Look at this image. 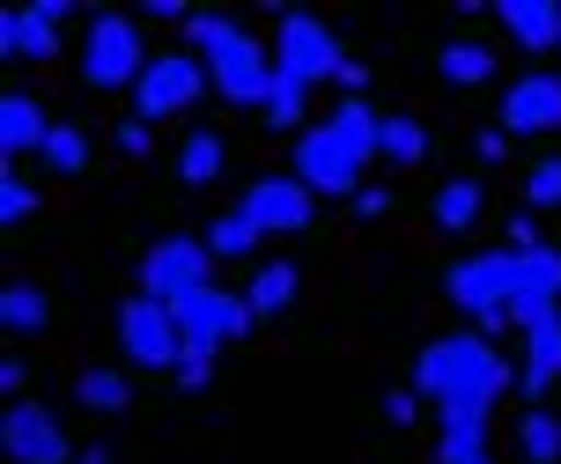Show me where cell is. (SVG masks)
<instances>
[{
  "label": "cell",
  "instance_id": "6da1fadb",
  "mask_svg": "<svg viewBox=\"0 0 561 464\" xmlns=\"http://www.w3.org/2000/svg\"><path fill=\"white\" fill-rule=\"evenodd\" d=\"M503 383H510V361L480 332H444L414 355V391L436 406L444 428H488Z\"/></svg>",
  "mask_w": 561,
  "mask_h": 464
},
{
  "label": "cell",
  "instance_id": "7a4b0ae2",
  "mask_svg": "<svg viewBox=\"0 0 561 464\" xmlns=\"http://www.w3.org/2000/svg\"><path fill=\"white\" fill-rule=\"evenodd\" d=\"M385 163V111L363 104V96H340L333 118H318L296 134V177H304L318 199H363V170Z\"/></svg>",
  "mask_w": 561,
  "mask_h": 464
},
{
  "label": "cell",
  "instance_id": "3957f363",
  "mask_svg": "<svg viewBox=\"0 0 561 464\" xmlns=\"http://www.w3.org/2000/svg\"><path fill=\"white\" fill-rule=\"evenodd\" d=\"M199 53H207V82L222 89V104H237V111L266 104V89H274V45H259L237 15H222V23L207 30Z\"/></svg>",
  "mask_w": 561,
  "mask_h": 464
},
{
  "label": "cell",
  "instance_id": "277c9868",
  "mask_svg": "<svg viewBox=\"0 0 561 464\" xmlns=\"http://www.w3.org/2000/svg\"><path fill=\"white\" fill-rule=\"evenodd\" d=\"M259 325V310L244 288H193L178 302V332H185V361H222V347H237L244 332Z\"/></svg>",
  "mask_w": 561,
  "mask_h": 464
},
{
  "label": "cell",
  "instance_id": "5b68a950",
  "mask_svg": "<svg viewBox=\"0 0 561 464\" xmlns=\"http://www.w3.org/2000/svg\"><path fill=\"white\" fill-rule=\"evenodd\" d=\"M148 45H140V23L118 15V8H96L89 15V45H82V82L89 89H134L148 74Z\"/></svg>",
  "mask_w": 561,
  "mask_h": 464
},
{
  "label": "cell",
  "instance_id": "8992f818",
  "mask_svg": "<svg viewBox=\"0 0 561 464\" xmlns=\"http://www.w3.org/2000/svg\"><path fill=\"white\" fill-rule=\"evenodd\" d=\"M510 288H517V251H473V258H450L444 274V295L466 310V317H480V325L495 332L510 325Z\"/></svg>",
  "mask_w": 561,
  "mask_h": 464
},
{
  "label": "cell",
  "instance_id": "52a82bcc",
  "mask_svg": "<svg viewBox=\"0 0 561 464\" xmlns=\"http://www.w3.org/2000/svg\"><path fill=\"white\" fill-rule=\"evenodd\" d=\"M118 347H126V361L134 369H156V376H178V361H185V332H178V310L156 295H126L118 302Z\"/></svg>",
  "mask_w": 561,
  "mask_h": 464
},
{
  "label": "cell",
  "instance_id": "ba28073f",
  "mask_svg": "<svg viewBox=\"0 0 561 464\" xmlns=\"http://www.w3.org/2000/svg\"><path fill=\"white\" fill-rule=\"evenodd\" d=\"M274 67H280V74H296L304 89H318V82H340V74H347V45H340L318 15L288 8L280 30H274Z\"/></svg>",
  "mask_w": 561,
  "mask_h": 464
},
{
  "label": "cell",
  "instance_id": "9c48e42d",
  "mask_svg": "<svg viewBox=\"0 0 561 464\" xmlns=\"http://www.w3.org/2000/svg\"><path fill=\"white\" fill-rule=\"evenodd\" d=\"M199 89H207V59H193V53H156V59H148V74L134 82V118H140V126L185 118V111L199 104Z\"/></svg>",
  "mask_w": 561,
  "mask_h": 464
},
{
  "label": "cell",
  "instance_id": "30bf717a",
  "mask_svg": "<svg viewBox=\"0 0 561 464\" xmlns=\"http://www.w3.org/2000/svg\"><path fill=\"white\" fill-rule=\"evenodd\" d=\"M0 450H8V464H75L82 457L67 442V420L45 398H8V413H0Z\"/></svg>",
  "mask_w": 561,
  "mask_h": 464
},
{
  "label": "cell",
  "instance_id": "8fae6325",
  "mask_svg": "<svg viewBox=\"0 0 561 464\" xmlns=\"http://www.w3.org/2000/svg\"><path fill=\"white\" fill-rule=\"evenodd\" d=\"M237 207L252 214L259 236H304L310 221H318V192H310L296 170H274V177H252Z\"/></svg>",
  "mask_w": 561,
  "mask_h": 464
},
{
  "label": "cell",
  "instance_id": "7c38bea8",
  "mask_svg": "<svg viewBox=\"0 0 561 464\" xmlns=\"http://www.w3.org/2000/svg\"><path fill=\"white\" fill-rule=\"evenodd\" d=\"M207 266H215L207 236H163V244H148V258H140V295L178 310L193 288H207Z\"/></svg>",
  "mask_w": 561,
  "mask_h": 464
},
{
  "label": "cell",
  "instance_id": "4fadbf2b",
  "mask_svg": "<svg viewBox=\"0 0 561 464\" xmlns=\"http://www.w3.org/2000/svg\"><path fill=\"white\" fill-rule=\"evenodd\" d=\"M561 317V251L539 244V251H517V288H510V325L533 332Z\"/></svg>",
  "mask_w": 561,
  "mask_h": 464
},
{
  "label": "cell",
  "instance_id": "5bb4252c",
  "mask_svg": "<svg viewBox=\"0 0 561 464\" xmlns=\"http://www.w3.org/2000/svg\"><path fill=\"white\" fill-rule=\"evenodd\" d=\"M495 118H503V134H561V74H517Z\"/></svg>",
  "mask_w": 561,
  "mask_h": 464
},
{
  "label": "cell",
  "instance_id": "9a60e30c",
  "mask_svg": "<svg viewBox=\"0 0 561 464\" xmlns=\"http://www.w3.org/2000/svg\"><path fill=\"white\" fill-rule=\"evenodd\" d=\"M59 23H67V0H30V8H8L0 23V53L30 67V59H53L59 53Z\"/></svg>",
  "mask_w": 561,
  "mask_h": 464
},
{
  "label": "cell",
  "instance_id": "2e32d148",
  "mask_svg": "<svg viewBox=\"0 0 561 464\" xmlns=\"http://www.w3.org/2000/svg\"><path fill=\"white\" fill-rule=\"evenodd\" d=\"M495 23L510 30L517 53H561V0H503Z\"/></svg>",
  "mask_w": 561,
  "mask_h": 464
},
{
  "label": "cell",
  "instance_id": "e0dca14e",
  "mask_svg": "<svg viewBox=\"0 0 561 464\" xmlns=\"http://www.w3.org/2000/svg\"><path fill=\"white\" fill-rule=\"evenodd\" d=\"M525 347H517V361H525V398H547L561 383V317H547V325H533V332H517Z\"/></svg>",
  "mask_w": 561,
  "mask_h": 464
},
{
  "label": "cell",
  "instance_id": "ac0fdd59",
  "mask_svg": "<svg viewBox=\"0 0 561 464\" xmlns=\"http://www.w3.org/2000/svg\"><path fill=\"white\" fill-rule=\"evenodd\" d=\"M45 134H53L45 104L30 89H8L0 96V140H8V155H45Z\"/></svg>",
  "mask_w": 561,
  "mask_h": 464
},
{
  "label": "cell",
  "instance_id": "d6986e66",
  "mask_svg": "<svg viewBox=\"0 0 561 464\" xmlns=\"http://www.w3.org/2000/svg\"><path fill=\"white\" fill-rule=\"evenodd\" d=\"M480 214H488V185H480V177H450V185L428 192V221H436V229H450V236L480 229Z\"/></svg>",
  "mask_w": 561,
  "mask_h": 464
},
{
  "label": "cell",
  "instance_id": "ffe728a7",
  "mask_svg": "<svg viewBox=\"0 0 561 464\" xmlns=\"http://www.w3.org/2000/svg\"><path fill=\"white\" fill-rule=\"evenodd\" d=\"M0 325H8V339H23V332H53L59 325V302L37 288V280H8L0 288Z\"/></svg>",
  "mask_w": 561,
  "mask_h": 464
},
{
  "label": "cell",
  "instance_id": "44dd1931",
  "mask_svg": "<svg viewBox=\"0 0 561 464\" xmlns=\"http://www.w3.org/2000/svg\"><path fill=\"white\" fill-rule=\"evenodd\" d=\"M495 45H480V37H450L444 53H436V74H444L450 89H473V82H488V74H495Z\"/></svg>",
  "mask_w": 561,
  "mask_h": 464
},
{
  "label": "cell",
  "instance_id": "7402d4cb",
  "mask_svg": "<svg viewBox=\"0 0 561 464\" xmlns=\"http://www.w3.org/2000/svg\"><path fill=\"white\" fill-rule=\"evenodd\" d=\"M222 163H229V140L215 134V126H193L185 148H178V177H185V185H215Z\"/></svg>",
  "mask_w": 561,
  "mask_h": 464
},
{
  "label": "cell",
  "instance_id": "603a6c76",
  "mask_svg": "<svg viewBox=\"0 0 561 464\" xmlns=\"http://www.w3.org/2000/svg\"><path fill=\"white\" fill-rule=\"evenodd\" d=\"M517 457L525 464H561V413L554 406H525L517 413Z\"/></svg>",
  "mask_w": 561,
  "mask_h": 464
},
{
  "label": "cell",
  "instance_id": "cb8c5ba5",
  "mask_svg": "<svg viewBox=\"0 0 561 464\" xmlns=\"http://www.w3.org/2000/svg\"><path fill=\"white\" fill-rule=\"evenodd\" d=\"M296 288H304V274H296L288 258H274V266H259V274L244 280V295H252V310H259V317H280V310L296 302Z\"/></svg>",
  "mask_w": 561,
  "mask_h": 464
},
{
  "label": "cell",
  "instance_id": "d4e9b609",
  "mask_svg": "<svg viewBox=\"0 0 561 464\" xmlns=\"http://www.w3.org/2000/svg\"><path fill=\"white\" fill-rule=\"evenodd\" d=\"M45 170L53 177H89V134L75 126V118H53V134H45Z\"/></svg>",
  "mask_w": 561,
  "mask_h": 464
},
{
  "label": "cell",
  "instance_id": "484cf974",
  "mask_svg": "<svg viewBox=\"0 0 561 464\" xmlns=\"http://www.w3.org/2000/svg\"><path fill=\"white\" fill-rule=\"evenodd\" d=\"M304 104H310V89L274 67V89H266V104H259V126H274V134H304Z\"/></svg>",
  "mask_w": 561,
  "mask_h": 464
},
{
  "label": "cell",
  "instance_id": "4316f807",
  "mask_svg": "<svg viewBox=\"0 0 561 464\" xmlns=\"http://www.w3.org/2000/svg\"><path fill=\"white\" fill-rule=\"evenodd\" d=\"M75 398H82V406L96 413V420H118V413L134 406V391H126V369H82Z\"/></svg>",
  "mask_w": 561,
  "mask_h": 464
},
{
  "label": "cell",
  "instance_id": "83f0119b",
  "mask_svg": "<svg viewBox=\"0 0 561 464\" xmlns=\"http://www.w3.org/2000/svg\"><path fill=\"white\" fill-rule=\"evenodd\" d=\"M421 155H428V126H421L414 111H385V163L414 170Z\"/></svg>",
  "mask_w": 561,
  "mask_h": 464
},
{
  "label": "cell",
  "instance_id": "f1b7e54d",
  "mask_svg": "<svg viewBox=\"0 0 561 464\" xmlns=\"http://www.w3.org/2000/svg\"><path fill=\"white\" fill-rule=\"evenodd\" d=\"M259 244H266V236L252 229V214H244V207H229V214L207 221V251H215L222 266H229V258H244V251H259Z\"/></svg>",
  "mask_w": 561,
  "mask_h": 464
},
{
  "label": "cell",
  "instance_id": "f546056e",
  "mask_svg": "<svg viewBox=\"0 0 561 464\" xmlns=\"http://www.w3.org/2000/svg\"><path fill=\"white\" fill-rule=\"evenodd\" d=\"M436 464H495V442H488V428H444Z\"/></svg>",
  "mask_w": 561,
  "mask_h": 464
},
{
  "label": "cell",
  "instance_id": "4dcf8cb0",
  "mask_svg": "<svg viewBox=\"0 0 561 464\" xmlns=\"http://www.w3.org/2000/svg\"><path fill=\"white\" fill-rule=\"evenodd\" d=\"M30 214H37V192H30L23 170H8V177H0V221H8V229H23Z\"/></svg>",
  "mask_w": 561,
  "mask_h": 464
},
{
  "label": "cell",
  "instance_id": "1f68e13d",
  "mask_svg": "<svg viewBox=\"0 0 561 464\" xmlns=\"http://www.w3.org/2000/svg\"><path fill=\"white\" fill-rule=\"evenodd\" d=\"M525 199H533V207H561V155H539V163L525 170Z\"/></svg>",
  "mask_w": 561,
  "mask_h": 464
},
{
  "label": "cell",
  "instance_id": "d6a6232c",
  "mask_svg": "<svg viewBox=\"0 0 561 464\" xmlns=\"http://www.w3.org/2000/svg\"><path fill=\"white\" fill-rule=\"evenodd\" d=\"M414 413H421V391H414V383H392V391H385V420H399V428H407Z\"/></svg>",
  "mask_w": 561,
  "mask_h": 464
},
{
  "label": "cell",
  "instance_id": "836d02e7",
  "mask_svg": "<svg viewBox=\"0 0 561 464\" xmlns=\"http://www.w3.org/2000/svg\"><path fill=\"white\" fill-rule=\"evenodd\" d=\"M0 383H8V398H23V383H30V355H8V361H0Z\"/></svg>",
  "mask_w": 561,
  "mask_h": 464
},
{
  "label": "cell",
  "instance_id": "e575fe53",
  "mask_svg": "<svg viewBox=\"0 0 561 464\" xmlns=\"http://www.w3.org/2000/svg\"><path fill=\"white\" fill-rule=\"evenodd\" d=\"M118 148H126V155H148V126L126 118V126H118Z\"/></svg>",
  "mask_w": 561,
  "mask_h": 464
},
{
  "label": "cell",
  "instance_id": "d590c367",
  "mask_svg": "<svg viewBox=\"0 0 561 464\" xmlns=\"http://www.w3.org/2000/svg\"><path fill=\"white\" fill-rule=\"evenodd\" d=\"M510 251H539V229L525 214H510Z\"/></svg>",
  "mask_w": 561,
  "mask_h": 464
},
{
  "label": "cell",
  "instance_id": "8d00e7d4",
  "mask_svg": "<svg viewBox=\"0 0 561 464\" xmlns=\"http://www.w3.org/2000/svg\"><path fill=\"white\" fill-rule=\"evenodd\" d=\"M207 376H215V361H178V383H185V391H199Z\"/></svg>",
  "mask_w": 561,
  "mask_h": 464
},
{
  "label": "cell",
  "instance_id": "74e56055",
  "mask_svg": "<svg viewBox=\"0 0 561 464\" xmlns=\"http://www.w3.org/2000/svg\"><path fill=\"white\" fill-rule=\"evenodd\" d=\"M75 464H112V450H104V442H96V450H82V457Z\"/></svg>",
  "mask_w": 561,
  "mask_h": 464
}]
</instances>
